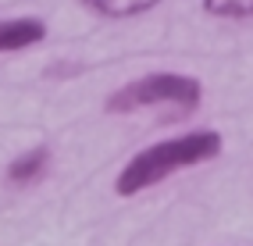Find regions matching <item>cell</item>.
I'll use <instances>...</instances> for the list:
<instances>
[{
	"label": "cell",
	"instance_id": "5",
	"mask_svg": "<svg viewBox=\"0 0 253 246\" xmlns=\"http://www.w3.org/2000/svg\"><path fill=\"white\" fill-rule=\"evenodd\" d=\"M86 7H93L96 14H107V18H132V14L154 11L161 0H82Z\"/></svg>",
	"mask_w": 253,
	"mask_h": 246
},
{
	"label": "cell",
	"instance_id": "1",
	"mask_svg": "<svg viewBox=\"0 0 253 246\" xmlns=\"http://www.w3.org/2000/svg\"><path fill=\"white\" fill-rule=\"evenodd\" d=\"M221 132L214 128H196V132H185V136H175V139H164V143H154L139 150L114 178V193L118 196H136L150 186L171 178L175 171H185V168H196L204 161H214L221 154Z\"/></svg>",
	"mask_w": 253,
	"mask_h": 246
},
{
	"label": "cell",
	"instance_id": "4",
	"mask_svg": "<svg viewBox=\"0 0 253 246\" xmlns=\"http://www.w3.org/2000/svg\"><path fill=\"white\" fill-rule=\"evenodd\" d=\"M50 168V150L46 146H36V150H25L11 161V168H7V182L11 186H32V182H40V178L46 175Z\"/></svg>",
	"mask_w": 253,
	"mask_h": 246
},
{
	"label": "cell",
	"instance_id": "3",
	"mask_svg": "<svg viewBox=\"0 0 253 246\" xmlns=\"http://www.w3.org/2000/svg\"><path fill=\"white\" fill-rule=\"evenodd\" d=\"M43 36H46V22H40V18H7V22H0V54L29 50V46L43 43Z\"/></svg>",
	"mask_w": 253,
	"mask_h": 246
},
{
	"label": "cell",
	"instance_id": "6",
	"mask_svg": "<svg viewBox=\"0 0 253 246\" xmlns=\"http://www.w3.org/2000/svg\"><path fill=\"white\" fill-rule=\"evenodd\" d=\"M204 11L214 18H253V0H204Z\"/></svg>",
	"mask_w": 253,
	"mask_h": 246
},
{
	"label": "cell",
	"instance_id": "2",
	"mask_svg": "<svg viewBox=\"0 0 253 246\" xmlns=\"http://www.w3.org/2000/svg\"><path fill=\"white\" fill-rule=\"evenodd\" d=\"M204 100V86L193 75H178V72H154L143 75L136 82L122 86L118 93L107 96V111L111 114H136V111H168L175 118L193 114Z\"/></svg>",
	"mask_w": 253,
	"mask_h": 246
}]
</instances>
